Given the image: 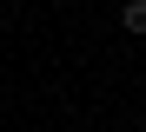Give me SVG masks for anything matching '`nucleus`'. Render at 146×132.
<instances>
[{"label":"nucleus","mask_w":146,"mask_h":132,"mask_svg":"<svg viewBox=\"0 0 146 132\" xmlns=\"http://www.w3.org/2000/svg\"><path fill=\"white\" fill-rule=\"evenodd\" d=\"M119 20H126V33H146V0H126V13H119Z\"/></svg>","instance_id":"1"}]
</instances>
